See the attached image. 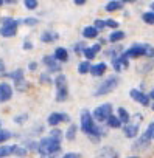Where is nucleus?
I'll list each match as a JSON object with an SVG mask.
<instances>
[{
	"mask_svg": "<svg viewBox=\"0 0 154 158\" xmlns=\"http://www.w3.org/2000/svg\"><path fill=\"white\" fill-rule=\"evenodd\" d=\"M126 158H139V156H135V155H132V156H126Z\"/></svg>",
	"mask_w": 154,
	"mask_h": 158,
	"instance_id": "nucleus-57",
	"label": "nucleus"
},
{
	"mask_svg": "<svg viewBox=\"0 0 154 158\" xmlns=\"http://www.w3.org/2000/svg\"><path fill=\"white\" fill-rule=\"evenodd\" d=\"M22 146L28 150V153L30 152H37V141H34V139H27V141H24Z\"/></svg>",
	"mask_w": 154,
	"mask_h": 158,
	"instance_id": "nucleus-32",
	"label": "nucleus"
},
{
	"mask_svg": "<svg viewBox=\"0 0 154 158\" xmlns=\"http://www.w3.org/2000/svg\"><path fill=\"white\" fill-rule=\"evenodd\" d=\"M90 68H92V64H90L89 60H83V62L78 64V73H80V74H87V73H90Z\"/></svg>",
	"mask_w": 154,
	"mask_h": 158,
	"instance_id": "nucleus-29",
	"label": "nucleus"
},
{
	"mask_svg": "<svg viewBox=\"0 0 154 158\" xmlns=\"http://www.w3.org/2000/svg\"><path fill=\"white\" fill-rule=\"evenodd\" d=\"M80 127H81V132L84 135H87L95 143H98L101 136H106V129L103 126L97 124L90 110H87V109H83L80 112Z\"/></svg>",
	"mask_w": 154,
	"mask_h": 158,
	"instance_id": "nucleus-1",
	"label": "nucleus"
},
{
	"mask_svg": "<svg viewBox=\"0 0 154 158\" xmlns=\"http://www.w3.org/2000/svg\"><path fill=\"white\" fill-rule=\"evenodd\" d=\"M84 50H86V44H84V42H76V44H73V51H75V54H83Z\"/></svg>",
	"mask_w": 154,
	"mask_h": 158,
	"instance_id": "nucleus-39",
	"label": "nucleus"
},
{
	"mask_svg": "<svg viewBox=\"0 0 154 158\" xmlns=\"http://www.w3.org/2000/svg\"><path fill=\"white\" fill-rule=\"evenodd\" d=\"M148 96H149V99H151V101L154 102V87H152V89L149 90V93H148Z\"/></svg>",
	"mask_w": 154,
	"mask_h": 158,
	"instance_id": "nucleus-51",
	"label": "nucleus"
},
{
	"mask_svg": "<svg viewBox=\"0 0 154 158\" xmlns=\"http://www.w3.org/2000/svg\"><path fill=\"white\" fill-rule=\"evenodd\" d=\"M28 119H30V115H28V113H20V115H16L13 121H14V124L22 126V124H25Z\"/></svg>",
	"mask_w": 154,
	"mask_h": 158,
	"instance_id": "nucleus-34",
	"label": "nucleus"
},
{
	"mask_svg": "<svg viewBox=\"0 0 154 158\" xmlns=\"http://www.w3.org/2000/svg\"><path fill=\"white\" fill-rule=\"evenodd\" d=\"M117 118L123 123V126L131 123V113H129L125 107H118V109H117Z\"/></svg>",
	"mask_w": 154,
	"mask_h": 158,
	"instance_id": "nucleus-23",
	"label": "nucleus"
},
{
	"mask_svg": "<svg viewBox=\"0 0 154 158\" xmlns=\"http://www.w3.org/2000/svg\"><path fill=\"white\" fill-rule=\"evenodd\" d=\"M7 65H5V62H3V59H0V76H3L7 71Z\"/></svg>",
	"mask_w": 154,
	"mask_h": 158,
	"instance_id": "nucleus-48",
	"label": "nucleus"
},
{
	"mask_svg": "<svg viewBox=\"0 0 154 158\" xmlns=\"http://www.w3.org/2000/svg\"><path fill=\"white\" fill-rule=\"evenodd\" d=\"M106 28H111L112 31L118 30V22L115 19H106Z\"/></svg>",
	"mask_w": 154,
	"mask_h": 158,
	"instance_id": "nucleus-43",
	"label": "nucleus"
},
{
	"mask_svg": "<svg viewBox=\"0 0 154 158\" xmlns=\"http://www.w3.org/2000/svg\"><path fill=\"white\" fill-rule=\"evenodd\" d=\"M97 158H120L118 152L111 146H103L97 150Z\"/></svg>",
	"mask_w": 154,
	"mask_h": 158,
	"instance_id": "nucleus-13",
	"label": "nucleus"
},
{
	"mask_svg": "<svg viewBox=\"0 0 154 158\" xmlns=\"http://www.w3.org/2000/svg\"><path fill=\"white\" fill-rule=\"evenodd\" d=\"M22 23H25L27 27H36L39 23V20H37V17H25V19H22Z\"/></svg>",
	"mask_w": 154,
	"mask_h": 158,
	"instance_id": "nucleus-42",
	"label": "nucleus"
},
{
	"mask_svg": "<svg viewBox=\"0 0 154 158\" xmlns=\"http://www.w3.org/2000/svg\"><path fill=\"white\" fill-rule=\"evenodd\" d=\"M39 82H41V84H44V85H50V84L53 82V79L50 77V74H48V73H42V74L39 76Z\"/></svg>",
	"mask_w": 154,
	"mask_h": 158,
	"instance_id": "nucleus-40",
	"label": "nucleus"
},
{
	"mask_svg": "<svg viewBox=\"0 0 154 158\" xmlns=\"http://www.w3.org/2000/svg\"><path fill=\"white\" fill-rule=\"evenodd\" d=\"M132 121H134V124L140 126L142 121H143V113H134V115H131V123Z\"/></svg>",
	"mask_w": 154,
	"mask_h": 158,
	"instance_id": "nucleus-44",
	"label": "nucleus"
},
{
	"mask_svg": "<svg viewBox=\"0 0 154 158\" xmlns=\"http://www.w3.org/2000/svg\"><path fill=\"white\" fill-rule=\"evenodd\" d=\"M24 6H25L27 10H30V11H34V10L39 8V2H37V0H25Z\"/></svg>",
	"mask_w": 154,
	"mask_h": 158,
	"instance_id": "nucleus-37",
	"label": "nucleus"
},
{
	"mask_svg": "<svg viewBox=\"0 0 154 158\" xmlns=\"http://www.w3.org/2000/svg\"><path fill=\"white\" fill-rule=\"evenodd\" d=\"M5 5H17V0H7Z\"/></svg>",
	"mask_w": 154,
	"mask_h": 158,
	"instance_id": "nucleus-52",
	"label": "nucleus"
},
{
	"mask_svg": "<svg viewBox=\"0 0 154 158\" xmlns=\"http://www.w3.org/2000/svg\"><path fill=\"white\" fill-rule=\"evenodd\" d=\"M14 89L8 82H0V104H5L13 99Z\"/></svg>",
	"mask_w": 154,
	"mask_h": 158,
	"instance_id": "nucleus-11",
	"label": "nucleus"
},
{
	"mask_svg": "<svg viewBox=\"0 0 154 158\" xmlns=\"http://www.w3.org/2000/svg\"><path fill=\"white\" fill-rule=\"evenodd\" d=\"M101 51V45L100 44H94V45H90V47H86V50H84V53H83V56L86 57V60H94L95 57H97V54Z\"/></svg>",
	"mask_w": 154,
	"mask_h": 158,
	"instance_id": "nucleus-15",
	"label": "nucleus"
},
{
	"mask_svg": "<svg viewBox=\"0 0 154 158\" xmlns=\"http://www.w3.org/2000/svg\"><path fill=\"white\" fill-rule=\"evenodd\" d=\"M48 136H50V138H53V139L62 141V138H64V133H62V130H61V129H58V127H53V129H50V132H48Z\"/></svg>",
	"mask_w": 154,
	"mask_h": 158,
	"instance_id": "nucleus-31",
	"label": "nucleus"
},
{
	"mask_svg": "<svg viewBox=\"0 0 154 158\" xmlns=\"http://www.w3.org/2000/svg\"><path fill=\"white\" fill-rule=\"evenodd\" d=\"M70 115L68 113H59V112H53L47 116V124L53 129V127H58L61 123H70Z\"/></svg>",
	"mask_w": 154,
	"mask_h": 158,
	"instance_id": "nucleus-8",
	"label": "nucleus"
},
{
	"mask_svg": "<svg viewBox=\"0 0 154 158\" xmlns=\"http://www.w3.org/2000/svg\"><path fill=\"white\" fill-rule=\"evenodd\" d=\"M14 135L10 132V130H7V129H0V144L2 143H7L8 139H11Z\"/></svg>",
	"mask_w": 154,
	"mask_h": 158,
	"instance_id": "nucleus-36",
	"label": "nucleus"
},
{
	"mask_svg": "<svg viewBox=\"0 0 154 158\" xmlns=\"http://www.w3.org/2000/svg\"><path fill=\"white\" fill-rule=\"evenodd\" d=\"M37 67H39L37 62H30V64H28V70H30V71H36Z\"/></svg>",
	"mask_w": 154,
	"mask_h": 158,
	"instance_id": "nucleus-49",
	"label": "nucleus"
},
{
	"mask_svg": "<svg viewBox=\"0 0 154 158\" xmlns=\"http://www.w3.org/2000/svg\"><path fill=\"white\" fill-rule=\"evenodd\" d=\"M14 87H16V90L17 92H28L30 90V82H27L25 79L24 81H19V82H14Z\"/></svg>",
	"mask_w": 154,
	"mask_h": 158,
	"instance_id": "nucleus-33",
	"label": "nucleus"
},
{
	"mask_svg": "<svg viewBox=\"0 0 154 158\" xmlns=\"http://www.w3.org/2000/svg\"><path fill=\"white\" fill-rule=\"evenodd\" d=\"M151 138L148 136V133L146 132H143L140 136H137V139L134 141V144H132V149L135 150V152H143V150H146L149 146H151Z\"/></svg>",
	"mask_w": 154,
	"mask_h": 158,
	"instance_id": "nucleus-10",
	"label": "nucleus"
},
{
	"mask_svg": "<svg viewBox=\"0 0 154 158\" xmlns=\"http://www.w3.org/2000/svg\"><path fill=\"white\" fill-rule=\"evenodd\" d=\"M22 48H24L25 51H27V50H33V42H31V40H28V39H25V40H24Z\"/></svg>",
	"mask_w": 154,
	"mask_h": 158,
	"instance_id": "nucleus-47",
	"label": "nucleus"
},
{
	"mask_svg": "<svg viewBox=\"0 0 154 158\" xmlns=\"http://www.w3.org/2000/svg\"><path fill=\"white\" fill-rule=\"evenodd\" d=\"M125 37H126V33H125V31H121V30H115V31H112V33L109 34L108 40L112 42V44H117V42H121Z\"/></svg>",
	"mask_w": 154,
	"mask_h": 158,
	"instance_id": "nucleus-25",
	"label": "nucleus"
},
{
	"mask_svg": "<svg viewBox=\"0 0 154 158\" xmlns=\"http://www.w3.org/2000/svg\"><path fill=\"white\" fill-rule=\"evenodd\" d=\"M129 96H131L132 101H135V102L140 104L142 107H149V104H151V99H149L148 93H145V92L140 90V89H131V90H129Z\"/></svg>",
	"mask_w": 154,
	"mask_h": 158,
	"instance_id": "nucleus-6",
	"label": "nucleus"
},
{
	"mask_svg": "<svg viewBox=\"0 0 154 158\" xmlns=\"http://www.w3.org/2000/svg\"><path fill=\"white\" fill-rule=\"evenodd\" d=\"M3 76L13 79V82H19V81H24L25 79V70L24 68H16V70H13L10 73H5Z\"/></svg>",
	"mask_w": 154,
	"mask_h": 158,
	"instance_id": "nucleus-16",
	"label": "nucleus"
},
{
	"mask_svg": "<svg viewBox=\"0 0 154 158\" xmlns=\"http://www.w3.org/2000/svg\"><path fill=\"white\" fill-rule=\"evenodd\" d=\"M17 34V27L16 25H7V27H0V36L5 37V39H10V37H14Z\"/></svg>",
	"mask_w": 154,
	"mask_h": 158,
	"instance_id": "nucleus-20",
	"label": "nucleus"
},
{
	"mask_svg": "<svg viewBox=\"0 0 154 158\" xmlns=\"http://www.w3.org/2000/svg\"><path fill=\"white\" fill-rule=\"evenodd\" d=\"M118 84H120L118 74H111V76H108L103 82L98 84V87H97V90H95V96L100 98V96L109 95L111 92H114V90L118 87Z\"/></svg>",
	"mask_w": 154,
	"mask_h": 158,
	"instance_id": "nucleus-4",
	"label": "nucleus"
},
{
	"mask_svg": "<svg viewBox=\"0 0 154 158\" xmlns=\"http://www.w3.org/2000/svg\"><path fill=\"white\" fill-rule=\"evenodd\" d=\"M106 126H108L109 129H121V127H123V123L117 118V115H112V116H109V119L106 121Z\"/></svg>",
	"mask_w": 154,
	"mask_h": 158,
	"instance_id": "nucleus-27",
	"label": "nucleus"
},
{
	"mask_svg": "<svg viewBox=\"0 0 154 158\" xmlns=\"http://www.w3.org/2000/svg\"><path fill=\"white\" fill-rule=\"evenodd\" d=\"M128 59H137V57H145V44H134L129 48H126L121 53Z\"/></svg>",
	"mask_w": 154,
	"mask_h": 158,
	"instance_id": "nucleus-7",
	"label": "nucleus"
},
{
	"mask_svg": "<svg viewBox=\"0 0 154 158\" xmlns=\"http://www.w3.org/2000/svg\"><path fill=\"white\" fill-rule=\"evenodd\" d=\"M76 135H78V126H76V124H70L68 129H67L65 133H64L65 139H67V141H75V139H76Z\"/></svg>",
	"mask_w": 154,
	"mask_h": 158,
	"instance_id": "nucleus-24",
	"label": "nucleus"
},
{
	"mask_svg": "<svg viewBox=\"0 0 154 158\" xmlns=\"http://www.w3.org/2000/svg\"><path fill=\"white\" fill-rule=\"evenodd\" d=\"M149 109H151V110H154V102H151V104H149Z\"/></svg>",
	"mask_w": 154,
	"mask_h": 158,
	"instance_id": "nucleus-55",
	"label": "nucleus"
},
{
	"mask_svg": "<svg viewBox=\"0 0 154 158\" xmlns=\"http://www.w3.org/2000/svg\"><path fill=\"white\" fill-rule=\"evenodd\" d=\"M142 20L146 23V25H154V13L152 11H146L142 14Z\"/></svg>",
	"mask_w": 154,
	"mask_h": 158,
	"instance_id": "nucleus-35",
	"label": "nucleus"
},
{
	"mask_svg": "<svg viewBox=\"0 0 154 158\" xmlns=\"http://www.w3.org/2000/svg\"><path fill=\"white\" fill-rule=\"evenodd\" d=\"M83 37L84 39H97L98 36H100V31L94 27V25H87V27H84L83 28Z\"/></svg>",
	"mask_w": 154,
	"mask_h": 158,
	"instance_id": "nucleus-21",
	"label": "nucleus"
},
{
	"mask_svg": "<svg viewBox=\"0 0 154 158\" xmlns=\"http://www.w3.org/2000/svg\"><path fill=\"white\" fill-rule=\"evenodd\" d=\"M20 23H22V19H14V17H2L0 19V27H7V25L19 27Z\"/></svg>",
	"mask_w": 154,
	"mask_h": 158,
	"instance_id": "nucleus-28",
	"label": "nucleus"
},
{
	"mask_svg": "<svg viewBox=\"0 0 154 158\" xmlns=\"http://www.w3.org/2000/svg\"><path fill=\"white\" fill-rule=\"evenodd\" d=\"M106 70H108V64H106V62H98V64L92 65L90 74H92L94 77H101V76L106 73Z\"/></svg>",
	"mask_w": 154,
	"mask_h": 158,
	"instance_id": "nucleus-18",
	"label": "nucleus"
},
{
	"mask_svg": "<svg viewBox=\"0 0 154 158\" xmlns=\"http://www.w3.org/2000/svg\"><path fill=\"white\" fill-rule=\"evenodd\" d=\"M94 27H95L98 31H103V30L106 28V19H100V17L95 19V20H94Z\"/></svg>",
	"mask_w": 154,
	"mask_h": 158,
	"instance_id": "nucleus-41",
	"label": "nucleus"
},
{
	"mask_svg": "<svg viewBox=\"0 0 154 158\" xmlns=\"http://www.w3.org/2000/svg\"><path fill=\"white\" fill-rule=\"evenodd\" d=\"M53 84L56 89V96L55 99L58 102H65L68 99V82H67V76L64 73H59L55 76Z\"/></svg>",
	"mask_w": 154,
	"mask_h": 158,
	"instance_id": "nucleus-3",
	"label": "nucleus"
},
{
	"mask_svg": "<svg viewBox=\"0 0 154 158\" xmlns=\"http://www.w3.org/2000/svg\"><path fill=\"white\" fill-rule=\"evenodd\" d=\"M59 152H61V141L53 139L50 136L41 138L37 141V153L41 156L42 155H56Z\"/></svg>",
	"mask_w": 154,
	"mask_h": 158,
	"instance_id": "nucleus-2",
	"label": "nucleus"
},
{
	"mask_svg": "<svg viewBox=\"0 0 154 158\" xmlns=\"http://www.w3.org/2000/svg\"><path fill=\"white\" fill-rule=\"evenodd\" d=\"M42 64L47 67V73L50 74V73H61V64L51 56V54H45L44 57H42Z\"/></svg>",
	"mask_w": 154,
	"mask_h": 158,
	"instance_id": "nucleus-9",
	"label": "nucleus"
},
{
	"mask_svg": "<svg viewBox=\"0 0 154 158\" xmlns=\"http://www.w3.org/2000/svg\"><path fill=\"white\" fill-rule=\"evenodd\" d=\"M149 8H151V11L154 13V2H151V5H149Z\"/></svg>",
	"mask_w": 154,
	"mask_h": 158,
	"instance_id": "nucleus-54",
	"label": "nucleus"
},
{
	"mask_svg": "<svg viewBox=\"0 0 154 158\" xmlns=\"http://www.w3.org/2000/svg\"><path fill=\"white\" fill-rule=\"evenodd\" d=\"M125 8V2H120V0H112V2H108L104 10L108 13H114V11H120Z\"/></svg>",
	"mask_w": 154,
	"mask_h": 158,
	"instance_id": "nucleus-22",
	"label": "nucleus"
},
{
	"mask_svg": "<svg viewBox=\"0 0 154 158\" xmlns=\"http://www.w3.org/2000/svg\"><path fill=\"white\" fill-rule=\"evenodd\" d=\"M8 156H13V144L0 146V158H8Z\"/></svg>",
	"mask_w": 154,
	"mask_h": 158,
	"instance_id": "nucleus-30",
	"label": "nucleus"
},
{
	"mask_svg": "<svg viewBox=\"0 0 154 158\" xmlns=\"http://www.w3.org/2000/svg\"><path fill=\"white\" fill-rule=\"evenodd\" d=\"M13 156L25 158V156H28V150L22 144H13Z\"/></svg>",
	"mask_w": 154,
	"mask_h": 158,
	"instance_id": "nucleus-26",
	"label": "nucleus"
},
{
	"mask_svg": "<svg viewBox=\"0 0 154 158\" xmlns=\"http://www.w3.org/2000/svg\"><path fill=\"white\" fill-rule=\"evenodd\" d=\"M145 57H148L149 60L154 59V45H151V44H145Z\"/></svg>",
	"mask_w": 154,
	"mask_h": 158,
	"instance_id": "nucleus-38",
	"label": "nucleus"
},
{
	"mask_svg": "<svg viewBox=\"0 0 154 158\" xmlns=\"http://www.w3.org/2000/svg\"><path fill=\"white\" fill-rule=\"evenodd\" d=\"M145 132L148 133V136L151 138V141H154V121H151V123L148 124V127H146Z\"/></svg>",
	"mask_w": 154,
	"mask_h": 158,
	"instance_id": "nucleus-45",
	"label": "nucleus"
},
{
	"mask_svg": "<svg viewBox=\"0 0 154 158\" xmlns=\"http://www.w3.org/2000/svg\"><path fill=\"white\" fill-rule=\"evenodd\" d=\"M123 135L126 138H137L139 136V132H140V126L134 124V123H129V124H125L123 127Z\"/></svg>",
	"mask_w": 154,
	"mask_h": 158,
	"instance_id": "nucleus-14",
	"label": "nucleus"
},
{
	"mask_svg": "<svg viewBox=\"0 0 154 158\" xmlns=\"http://www.w3.org/2000/svg\"><path fill=\"white\" fill-rule=\"evenodd\" d=\"M112 110H114L112 104L111 102H104V104H100V106H97L94 109L92 116L98 123H106L109 119V116H112Z\"/></svg>",
	"mask_w": 154,
	"mask_h": 158,
	"instance_id": "nucleus-5",
	"label": "nucleus"
},
{
	"mask_svg": "<svg viewBox=\"0 0 154 158\" xmlns=\"http://www.w3.org/2000/svg\"><path fill=\"white\" fill-rule=\"evenodd\" d=\"M61 158H81V153H76V152H65Z\"/></svg>",
	"mask_w": 154,
	"mask_h": 158,
	"instance_id": "nucleus-46",
	"label": "nucleus"
},
{
	"mask_svg": "<svg viewBox=\"0 0 154 158\" xmlns=\"http://www.w3.org/2000/svg\"><path fill=\"white\" fill-rule=\"evenodd\" d=\"M53 57L61 64V62H67L68 60V51H67V48H64V47H56L55 48V51H53Z\"/></svg>",
	"mask_w": 154,
	"mask_h": 158,
	"instance_id": "nucleus-17",
	"label": "nucleus"
},
{
	"mask_svg": "<svg viewBox=\"0 0 154 158\" xmlns=\"http://www.w3.org/2000/svg\"><path fill=\"white\" fill-rule=\"evenodd\" d=\"M76 6H84L86 5V0H75V2H73Z\"/></svg>",
	"mask_w": 154,
	"mask_h": 158,
	"instance_id": "nucleus-50",
	"label": "nucleus"
},
{
	"mask_svg": "<svg viewBox=\"0 0 154 158\" xmlns=\"http://www.w3.org/2000/svg\"><path fill=\"white\" fill-rule=\"evenodd\" d=\"M5 5V0H0V6H3Z\"/></svg>",
	"mask_w": 154,
	"mask_h": 158,
	"instance_id": "nucleus-56",
	"label": "nucleus"
},
{
	"mask_svg": "<svg viewBox=\"0 0 154 158\" xmlns=\"http://www.w3.org/2000/svg\"><path fill=\"white\" fill-rule=\"evenodd\" d=\"M39 39L44 44H53V42H56L59 39V34L56 31H44V33H41Z\"/></svg>",
	"mask_w": 154,
	"mask_h": 158,
	"instance_id": "nucleus-19",
	"label": "nucleus"
},
{
	"mask_svg": "<svg viewBox=\"0 0 154 158\" xmlns=\"http://www.w3.org/2000/svg\"><path fill=\"white\" fill-rule=\"evenodd\" d=\"M41 158H58L56 155H42Z\"/></svg>",
	"mask_w": 154,
	"mask_h": 158,
	"instance_id": "nucleus-53",
	"label": "nucleus"
},
{
	"mask_svg": "<svg viewBox=\"0 0 154 158\" xmlns=\"http://www.w3.org/2000/svg\"><path fill=\"white\" fill-rule=\"evenodd\" d=\"M111 64H112V67H114L115 73H120V71H123V70H126V68L129 67V59H128V57H125L123 54H120V56L112 57Z\"/></svg>",
	"mask_w": 154,
	"mask_h": 158,
	"instance_id": "nucleus-12",
	"label": "nucleus"
}]
</instances>
